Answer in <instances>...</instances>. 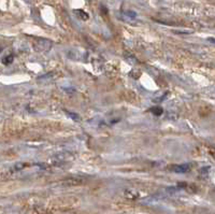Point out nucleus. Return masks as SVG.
Masks as SVG:
<instances>
[{"mask_svg": "<svg viewBox=\"0 0 215 214\" xmlns=\"http://www.w3.org/2000/svg\"><path fill=\"white\" fill-rule=\"evenodd\" d=\"M189 168L190 166L188 163H182V165H173L170 167V169L175 173H185L189 170Z\"/></svg>", "mask_w": 215, "mask_h": 214, "instance_id": "1", "label": "nucleus"}, {"mask_svg": "<svg viewBox=\"0 0 215 214\" xmlns=\"http://www.w3.org/2000/svg\"><path fill=\"white\" fill-rule=\"evenodd\" d=\"M73 13L77 15L80 19H83V21H87L88 18H89V15H88L87 12H85L84 10H81V9H79V10H74Z\"/></svg>", "mask_w": 215, "mask_h": 214, "instance_id": "2", "label": "nucleus"}, {"mask_svg": "<svg viewBox=\"0 0 215 214\" xmlns=\"http://www.w3.org/2000/svg\"><path fill=\"white\" fill-rule=\"evenodd\" d=\"M151 112L153 113L154 115H156V116H160L162 113H164V110H162V108L161 107H154V108H152L151 109Z\"/></svg>", "mask_w": 215, "mask_h": 214, "instance_id": "3", "label": "nucleus"}, {"mask_svg": "<svg viewBox=\"0 0 215 214\" xmlns=\"http://www.w3.org/2000/svg\"><path fill=\"white\" fill-rule=\"evenodd\" d=\"M124 56H125V58H126V60H127L129 64H137L138 62V60H137V58L135 57V56H132V55H130L129 53H125L124 54Z\"/></svg>", "mask_w": 215, "mask_h": 214, "instance_id": "4", "label": "nucleus"}, {"mask_svg": "<svg viewBox=\"0 0 215 214\" xmlns=\"http://www.w3.org/2000/svg\"><path fill=\"white\" fill-rule=\"evenodd\" d=\"M66 114L68 116H70V117H71L73 121H77V122H80V121H81L80 115H79V114H77V113L71 112V111H66Z\"/></svg>", "mask_w": 215, "mask_h": 214, "instance_id": "5", "label": "nucleus"}, {"mask_svg": "<svg viewBox=\"0 0 215 214\" xmlns=\"http://www.w3.org/2000/svg\"><path fill=\"white\" fill-rule=\"evenodd\" d=\"M123 14H124L125 16L129 17V18H132V19L137 17V13H135V11H131V10H127V11H124V12H123Z\"/></svg>", "mask_w": 215, "mask_h": 214, "instance_id": "6", "label": "nucleus"}, {"mask_svg": "<svg viewBox=\"0 0 215 214\" xmlns=\"http://www.w3.org/2000/svg\"><path fill=\"white\" fill-rule=\"evenodd\" d=\"M13 58H14V56L13 55H9V56H7V57L3 58V60H2V62H3L4 65H10L12 62H13Z\"/></svg>", "mask_w": 215, "mask_h": 214, "instance_id": "7", "label": "nucleus"}, {"mask_svg": "<svg viewBox=\"0 0 215 214\" xmlns=\"http://www.w3.org/2000/svg\"><path fill=\"white\" fill-rule=\"evenodd\" d=\"M167 96H168V93H166V94H164V96H162V97H159V98L155 99V101H156V102H161V101H164V99L166 98Z\"/></svg>", "mask_w": 215, "mask_h": 214, "instance_id": "8", "label": "nucleus"}, {"mask_svg": "<svg viewBox=\"0 0 215 214\" xmlns=\"http://www.w3.org/2000/svg\"><path fill=\"white\" fill-rule=\"evenodd\" d=\"M208 41H210V42L215 44V38H208Z\"/></svg>", "mask_w": 215, "mask_h": 214, "instance_id": "9", "label": "nucleus"}]
</instances>
